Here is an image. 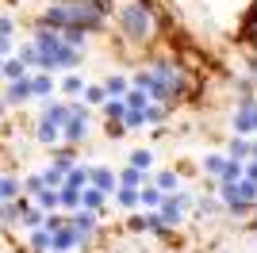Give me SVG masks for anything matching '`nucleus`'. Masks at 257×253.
Here are the masks:
<instances>
[{
	"label": "nucleus",
	"instance_id": "nucleus-1",
	"mask_svg": "<svg viewBox=\"0 0 257 253\" xmlns=\"http://www.w3.org/2000/svg\"><path fill=\"white\" fill-rule=\"evenodd\" d=\"M119 27H123V35L131 42H142L150 35V12L142 8V4H127V8L119 12Z\"/></svg>",
	"mask_w": 257,
	"mask_h": 253
},
{
	"label": "nucleus",
	"instance_id": "nucleus-2",
	"mask_svg": "<svg viewBox=\"0 0 257 253\" xmlns=\"http://www.w3.org/2000/svg\"><path fill=\"white\" fill-rule=\"evenodd\" d=\"M81 242H85V238L73 230V222H65V226H58V230H50V253H73Z\"/></svg>",
	"mask_w": 257,
	"mask_h": 253
},
{
	"label": "nucleus",
	"instance_id": "nucleus-3",
	"mask_svg": "<svg viewBox=\"0 0 257 253\" xmlns=\"http://www.w3.org/2000/svg\"><path fill=\"white\" fill-rule=\"evenodd\" d=\"M27 81H31V100H50V92L58 88V81H54L46 69H39V73H27Z\"/></svg>",
	"mask_w": 257,
	"mask_h": 253
},
{
	"label": "nucleus",
	"instance_id": "nucleus-4",
	"mask_svg": "<svg viewBox=\"0 0 257 253\" xmlns=\"http://www.w3.org/2000/svg\"><path fill=\"white\" fill-rule=\"evenodd\" d=\"M39 27H50V31H62V27H69V8H65V0H62V4H50V8L43 12Z\"/></svg>",
	"mask_w": 257,
	"mask_h": 253
},
{
	"label": "nucleus",
	"instance_id": "nucleus-5",
	"mask_svg": "<svg viewBox=\"0 0 257 253\" xmlns=\"http://www.w3.org/2000/svg\"><path fill=\"white\" fill-rule=\"evenodd\" d=\"M58 46H62V31H50V27H39V31H35V50H39V58L54 54Z\"/></svg>",
	"mask_w": 257,
	"mask_h": 253
},
{
	"label": "nucleus",
	"instance_id": "nucleus-6",
	"mask_svg": "<svg viewBox=\"0 0 257 253\" xmlns=\"http://www.w3.org/2000/svg\"><path fill=\"white\" fill-rule=\"evenodd\" d=\"M88 184H96L100 192H107V196H111V192L119 188V180H115V173H111V169H104V165H96V169H88Z\"/></svg>",
	"mask_w": 257,
	"mask_h": 253
},
{
	"label": "nucleus",
	"instance_id": "nucleus-7",
	"mask_svg": "<svg viewBox=\"0 0 257 253\" xmlns=\"http://www.w3.org/2000/svg\"><path fill=\"white\" fill-rule=\"evenodd\" d=\"M69 222H73V230L81 234V238H88V234L96 230V211H88V207H77L73 215H69Z\"/></svg>",
	"mask_w": 257,
	"mask_h": 253
},
{
	"label": "nucleus",
	"instance_id": "nucleus-8",
	"mask_svg": "<svg viewBox=\"0 0 257 253\" xmlns=\"http://www.w3.org/2000/svg\"><path fill=\"white\" fill-rule=\"evenodd\" d=\"M31 100V81L20 77V81H8V92H4V104H27Z\"/></svg>",
	"mask_w": 257,
	"mask_h": 253
},
{
	"label": "nucleus",
	"instance_id": "nucleus-9",
	"mask_svg": "<svg viewBox=\"0 0 257 253\" xmlns=\"http://www.w3.org/2000/svg\"><path fill=\"white\" fill-rule=\"evenodd\" d=\"M161 200H165V192H161L158 184H142V188H139V207L158 211V207H161Z\"/></svg>",
	"mask_w": 257,
	"mask_h": 253
},
{
	"label": "nucleus",
	"instance_id": "nucleus-10",
	"mask_svg": "<svg viewBox=\"0 0 257 253\" xmlns=\"http://www.w3.org/2000/svg\"><path fill=\"white\" fill-rule=\"evenodd\" d=\"M58 88H62L65 96H73V100H77V96L85 92V77L77 73V69H65V77L58 81Z\"/></svg>",
	"mask_w": 257,
	"mask_h": 253
},
{
	"label": "nucleus",
	"instance_id": "nucleus-11",
	"mask_svg": "<svg viewBox=\"0 0 257 253\" xmlns=\"http://www.w3.org/2000/svg\"><path fill=\"white\" fill-rule=\"evenodd\" d=\"M107 203V192H100L96 184H85L81 188V207H88V211H100Z\"/></svg>",
	"mask_w": 257,
	"mask_h": 253
},
{
	"label": "nucleus",
	"instance_id": "nucleus-12",
	"mask_svg": "<svg viewBox=\"0 0 257 253\" xmlns=\"http://www.w3.org/2000/svg\"><path fill=\"white\" fill-rule=\"evenodd\" d=\"M43 119L54 126H65V119H69V104H54V100H46L43 104Z\"/></svg>",
	"mask_w": 257,
	"mask_h": 253
},
{
	"label": "nucleus",
	"instance_id": "nucleus-13",
	"mask_svg": "<svg viewBox=\"0 0 257 253\" xmlns=\"http://www.w3.org/2000/svg\"><path fill=\"white\" fill-rule=\"evenodd\" d=\"M127 100H123V104H127V111H146V104H150V92H146V88H139V84H135V88H127Z\"/></svg>",
	"mask_w": 257,
	"mask_h": 253
},
{
	"label": "nucleus",
	"instance_id": "nucleus-14",
	"mask_svg": "<svg viewBox=\"0 0 257 253\" xmlns=\"http://www.w3.org/2000/svg\"><path fill=\"white\" fill-rule=\"evenodd\" d=\"M100 111H104V115L111 119V123H123V115H127V104H123L119 96H107L104 104H100Z\"/></svg>",
	"mask_w": 257,
	"mask_h": 253
},
{
	"label": "nucleus",
	"instance_id": "nucleus-15",
	"mask_svg": "<svg viewBox=\"0 0 257 253\" xmlns=\"http://www.w3.org/2000/svg\"><path fill=\"white\" fill-rule=\"evenodd\" d=\"M58 138H62V126H54V123H39V131H35V142H43V146H58Z\"/></svg>",
	"mask_w": 257,
	"mask_h": 253
},
{
	"label": "nucleus",
	"instance_id": "nucleus-16",
	"mask_svg": "<svg viewBox=\"0 0 257 253\" xmlns=\"http://www.w3.org/2000/svg\"><path fill=\"white\" fill-rule=\"evenodd\" d=\"M219 184H234V180H242V161H234V158H226L223 161V169H219Z\"/></svg>",
	"mask_w": 257,
	"mask_h": 253
},
{
	"label": "nucleus",
	"instance_id": "nucleus-17",
	"mask_svg": "<svg viewBox=\"0 0 257 253\" xmlns=\"http://www.w3.org/2000/svg\"><path fill=\"white\" fill-rule=\"evenodd\" d=\"M58 207L77 211V207H81V188H69V184H62V188H58Z\"/></svg>",
	"mask_w": 257,
	"mask_h": 253
},
{
	"label": "nucleus",
	"instance_id": "nucleus-18",
	"mask_svg": "<svg viewBox=\"0 0 257 253\" xmlns=\"http://www.w3.org/2000/svg\"><path fill=\"white\" fill-rule=\"evenodd\" d=\"M65 184H69V188H85L88 184V165H77L73 161V165L65 169Z\"/></svg>",
	"mask_w": 257,
	"mask_h": 253
},
{
	"label": "nucleus",
	"instance_id": "nucleus-19",
	"mask_svg": "<svg viewBox=\"0 0 257 253\" xmlns=\"http://www.w3.org/2000/svg\"><path fill=\"white\" fill-rule=\"evenodd\" d=\"M119 184H127V188H142V184H146V169L127 165L123 173H119Z\"/></svg>",
	"mask_w": 257,
	"mask_h": 253
},
{
	"label": "nucleus",
	"instance_id": "nucleus-20",
	"mask_svg": "<svg viewBox=\"0 0 257 253\" xmlns=\"http://www.w3.org/2000/svg\"><path fill=\"white\" fill-rule=\"evenodd\" d=\"M0 77H8V81H20V77H27V65L20 62V58H4V69H0Z\"/></svg>",
	"mask_w": 257,
	"mask_h": 253
},
{
	"label": "nucleus",
	"instance_id": "nucleus-21",
	"mask_svg": "<svg viewBox=\"0 0 257 253\" xmlns=\"http://www.w3.org/2000/svg\"><path fill=\"white\" fill-rule=\"evenodd\" d=\"M23 192V180L20 177H0V200H16Z\"/></svg>",
	"mask_w": 257,
	"mask_h": 253
},
{
	"label": "nucleus",
	"instance_id": "nucleus-22",
	"mask_svg": "<svg viewBox=\"0 0 257 253\" xmlns=\"http://www.w3.org/2000/svg\"><path fill=\"white\" fill-rule=\"evenodd\" d=\"M31 249L35 253H50V230H46V226H35L31 230Z\"/></svg>",
	"mask_w": 257,
	"mask_h": 253
},
{
	"label": "nucleus",
	"instance_id": "nucleus-23",
	"mask_svg": "<svg viewBox=\"0 0 257 253\" xmlns=\"http://www.w3.org/2000/svg\"><path fill=\"white\" fill-rule=\"evenodd\" d=\"M81 96H85V104H88V107H100V104L107 100L104 84H85V92H81Z\"/></svg>",
	"mask_w": 257,
	"mask_h": 253
},
{
	"label": "nucleus",
	"instance_id": "nucleus-24",
	"mask_svg": "<svg viewBox=\"0 0 257 253\" xmlns=\"http://www.w3.org/2000/svg\"><path fill=\"white\" fill-rule=\"evenodd\" d=\"M226 158H234V161H249V138L246 135H238L234 142H230V154Z\"/></svg>",
	"mask_w": 257,
	"mask_h": 253
},
{
	"label": "nucleus",
	"instance_id": "nucleus-25",
	"mask_svg": "<svg viewBox=\"0 0 257 253\" xmlns=\"http://www.w3.org/2000/svg\"><path fill=\"white\" fill-rule=\"evenodd\" d=\"M43 184H46V188H62V184H65V169L62 165L43 169Z\"/></svg>",
	"mask_w": 257,
	"mask_h": 253
},
{
	"label": "nucleus",
	"instance_id": "nucleus-26",
	"mask_svg": "<svg viewBox=\"0 0 257 253\" xmlns=\"http://www.w3.org/2000/svg\"><path fill=\"white\" fill-rule=\"evenodd\" d=\"M115 200H119V207L135 211V207H139V188H127V184H123V188L115 192Z\"/></svg>",
	"mask_w": 257,
	"mask_h": 253
},
{
	"label": "nucleus",
	"instance_id": "nucleus-27",
	"mask_svg": "<svg viewBox=\"0 0 257 253\" xmlns=\"http://www.w3.org/2000/svg\"><path fill=\"white\" fill-rule=\"evenodd\" d=\"M35 203L43 211H54L58 207V188H43V192H35Z\"/></svg>",
	"mask_w": 257,
	"mask_h": 253
},
{
	"label": "nucleus",
	"instance_id": "nucleus-28",
	"mask_svg": "<svg viewBox=\"0 0 257 253\" xmlns=\"http://www.w3.org/2000/svg\"><path fill=\"white\" fill-rule=\"evenodd\" d=\"M154 184L169 196V192H177V184H181V180H177V173H169V169H165V173H158V177H154Z\"/></svg>",
	"mask_w": 257,
	"mask_h": 253
},
{
	"label": "nucleus",
	"instance_id": "nucleus-29",
	"mask_svg": "<svg viewBox=\"0 0 257 253\" xmlns=\"http://www.w3.org/2000/svg\"><path fill=\"white\" fill-rule=\"evenodd\" d=\"M16 58H20V62L27 65V69H39V50H35V42H27V46H23V50L16 54Z\"/></svg>",
	"mask_w": 257,
	"mask_h": 253
},
{
	"label": "nucleus",
	"instance_id": "nucleus-30",
	"mask_svg": "<svg viewBox=\"0 0 257 253\" xmlns=\"http://www.w3.org/2000/svg\"><path fill=\"white\" fill-rule=\"evenodd\" d=\"M104 92L107 96H123V92H127V77H107V81H104Z\"/></svg>",
	"mask_w": 257,
	"mask_h": 253
},
{
	"label": "nucleus",
	"instance_id": "nucleus-31",
	"mask_svg": "<svg viewBox=\"0 0 257 253\" xmlns=\"http://www.w3.org/2000/svg\"><path fill=\"white\" fill-rule=\"evenodd\" d=\"M196 207V215H219L223 211V200H200V203H192Z\"/></svg>",
	"mask_w": 257,
	"mask_h": 253
},
{
	"label": "nucleus",
	"instance_id": "nucleus-32",
	"mask_svg": "<svg viewBox=\"0 0 257 253\" xmlns=\"http://www.w3.org/2000/svg\"><path fill=\"white\" fill-rule=\"evenodd\" d=\"M131 165H135V169H150L154 154H150V150H135V154H131Z\"/></svg>",
	"mask_w": 257,
	"mask_h": 253
},
{
	"label": "nucleus",
	"instance_id": "nucleus-33",
	"mask_svg": "<svg viewBox=\"0 0 257 253\" xmlns=\"http://www.w3.org/2000/svg\"><path fill=\"white\" fill-rule=\"evenodd\" d=\"M234 131H238V135H249V115H246V104H242V107L234 111Z\"/></svg>",
	"mask_w": 257,
	"mask_h": 253
},
{
	"label": "nucleus",
	"instance_id": "nucleus-34",
	"mask_svg": "<svg viewBox=\"0 0 257 253\" xmlns=\"http://www.w3.org/2000/svg\"><path fill=\"white\" fill-rule=\"evenodd\" d=\"M226 158H219V154H207L204 158V169H207V177H219V169H223Z\"/></svg>",
	"mask_w": 257,
	"mask_h": 253
},
{
	"label": "nucleus",
	"instance_id": "nucleus-35",
	"mask_svg": "<svg viewBox=\"0 0 257 253\" xmlns=\"http://www.w3.org/2000/svg\"><path fill=\"white\" fill-rule=\"evenodd\" d=\"M238 192H242V196H246V200H249V203H253V200H257V184H253V180H246V177L238 180Z\"/></svg>",
	"mask_w": 257,
	"mask_h": 253
},
{
	"label": "nucleus",
	"instance_id": "nucleus-36",
	"mask_svg": "<svg viewBox=\"0 0 257 253\" xmlns=\"http://www.w3.org/2000/svg\"><path fill=\"white\" fill-rule=\"evenodd\" d=\"M165 119V107L161 104H146V123H161Z\"/></svg>",
	"mask_w": 257,
	"mask_h": 253
},
{
	"label": "nucleus",
	"instance_id": "nucleus-37",
	"mask_svg": "<svg viewBox=\"0 0 257 253\" xmlns=\"http://www.w3.org/2000/svg\"><path fill=\"white\" fill-rule=\"evenodd\" d=\"M131 230H135V234H146V230H150V215H135V219H131Z\"/></svg>",
	"mask_w": 257,
	"mask_h": 253
},
{
	"label": "nucleus",
	"instance_id": "nucleus-38",
	"mask_svg": "<svg viewBox=\"0 0 257 253\" xmlns=\"http://www.w3.org/2000/svg\"><path fill=\"white\" fill-rule=\"evenodd\" d=\"M23 188H27V192H43L46 188V184H43V173H31V177L23 180Z\"/></svg>",
	"mask_w": 257,
	"mask_h": 253
},
{
	"label": "nucleus",
	"instance_id": "nucleus-39",
	"mask_svg": "<svg viewBox=\"0 0 257 253\" xmlns=\"http://www.w3.org/2000/svg\"><path fill=\"white\" fill-rule=\"evenodd\" d=\"M54 165L69 169V165H73V154H69V150H54Z\"/></svg>",
	"mask_w": 257,
	"mask_h": 253
},
{
	"label": "nucleus",
	"instance_id": "nucleus-40",
	"mask_svg": "<svg viewBox=\"0 0 257 253\" xmlns=\"http://www.w3.org/2000/svg\"><path fill=\"white\" fill-rule=\"evenodd\" d=\"M242 177L257 184V161H253V158H249V161H242Z\"/></svg>",
	"mask_w": 257,
	"mask_h": 253
},
{
	"label": "nucleus",
	"instance_id": "nucleus-41",
	"mask_svg": "<svg viewBox=\"0 0 257 253\" xmlns=\"http://www.w3.org/2000/svg\"><path fill=\"white\" fill-rule=\"evenodd\" d=\"M246 115H249V131H257V104L246 100Z\"/></svg>",
	"mask_w": 257,
	"mask_h": 253
},
{
	"label": "nucleus",
	"instance_id": "nucleus-42",
	"mask_svg": "<svg viewBox=\"0 0 257 253\" xmlns=\"http://www.w3.org/2000/svg\"><path fill=\"white\" fill-rule=\"evenodd\" d=\"M0 35H4V39L12 35V20H4V16H0Z\"/></svg>",
	"mask_w": 257,
	"mask_h": 253
},
{
	"label": "nucleus",
	"instance_id": "nucleus-43",
	"mask_svg": "<svg viewBox=\"0 0 257 253\" xmlns=\"http://www.w3.org/2000/svg\"><path fill=\"white\" fill-rule=\"evenodd\" d=\"M249 158H253V161H257V142H249Z\"/></svg>",
	"mask_w": 257,
	"mask_h": 253
},
{
	"label": "nucleus",
	"instance_id": "nucleus-44",
	"mask_svg": "<svg viewBox=\"0 0 257 253\" xmlns=\"http://www.w3.org/2000/svg\"><path fill=\"white\" fill-rule=\"evenodd\" d=\"M4 111H8V104H4V100H0V119H4Z\"/></svg>",
	"mask_w": 257,
	"mask_h": 253
},
{
	"label": "nucleus",
	"instance_id": "nucleus-45",
	"mask_svg": "<svg viewBox=\"0 0 257 253\" xmlns=\"http://www.w3.org/2000/svg\"><path fill=\"white\" fill-rule=\"evenodd\" d=\"M0 69H4V58H0Z\"/></svg>",
	"mask_w": 257,
	"mask_h": 253
}]
</instances>
